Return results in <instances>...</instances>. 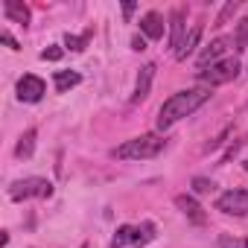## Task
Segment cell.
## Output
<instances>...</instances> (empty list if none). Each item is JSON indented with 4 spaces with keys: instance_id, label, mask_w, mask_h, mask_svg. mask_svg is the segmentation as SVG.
I'll list each match as a JSON object with an SVG mask.
<instances>
[{
    "instance_id": "52a82bcc",
    "label": "cell",
    "mask_w": 248,
    "mask_h": 248,
    "mask_svg": "<svg viewBox=\"0 0 248 248\" xmlns=\"http://www.w3.org/2000/svg\"><path fill=\"white\" fill-rule=\"evenodd\" d=\"M187 38V24H184V9L181 6H175L172 12H170V50L175 53L178 47H181V41Z\"/></svg>"
},
{
    "instance_id": "8fae6325",
    "label": "cell",
    "mask_w": 248,
    "mask_h": 248,
    "mask_svg": "<svg viewBox=\"0 0 248 248\" xmlns=\"http://www.w3.org/2000/svg\"><path fill=\"white\" fill-rule=\"evenodd\" d=\"M140 32H143V38H149V41L164 38V18H161L158 12H146V15L140 18Z\"/></svg>"
},
{
    "instance_id": "7402d4cb",
    "label": "cell",
    "mask_w": 248,
    "mask_h": 248,
    "mask_svg": "<svg viewBox=\"0 0 248 248\" xmlns=\"http://www.w3.org/2000/svg\"><path fill=\"white\" fill-rule=\"evenodd\" d=\"M219 248H245V242H239L231 233H219Z\"/></svg>"
},
{
    "instance_id": "5bb4252c",
    "label": "cell",
    "mask_w": 248,
    "mask_h": 248,
    "mask_svg": "<svg viewBox=\"0 0 248 248\" xmlns=\"http://www.w3.org/2000/svg\"><path fill=\"white\" fill-rule=\"evenodd\" d=\"M35 138H38V132H35V129H27V132L18 138V146H15V158H21V161L32 158V152H35Z\"/></svg>"
},
{
    "instance_id": "ffe728a7",
    "label": "cell",
    "mask_w": 248,
    "mask_h": 248,
    "mask_svg": "<svg viewBox=\"0 0 248 248\" xmlns=\"http://www.w3.org/2000/svg\"><path fill=\"white\" fill-rule=\"evenodd\" d=\"M236 9H239V0H228V3L222 6V12H219V18H216V24H213V27H225V24L233 18V12H236Z\"/></svg>"
},
{
    "instance_id": "e0dca14e",
    "label": "cell",
    "mask_w": 248,
    "mask_h": 248,
    "mask_svg": "<svg viewBox=\"0 0 248 248\" xmlns=\"http://www.w3.org/2000/svg\"><path fill=\"white\" fill-rule=\"evenodd\" d=\"M91 38H93V30H85L82 35H70V32H67V35H64V47H67L70 53H82V50L91 44Z\"/></svg>"
},
{
    "instance_id": "4316f807",
    "label": "cell",
    "mask_w": 248,
    "mask_h": 248,
    "mask_svg": "<svg viewBox=\"0 0 248 248\" xmlns=\"http://www.w3.org/2000/svg\"><path fill=\"white\" fill-rule=\"evenodd\" d=\"M132 50L143 53V50H146V38H143V35H135V38H132Z\"/></svg>"
},
{
    "instance_id": "7a4b0ae2",
    "label": "cell",
    "mask_w": 248,
    "mask_h": 248,
    "mask_svg": "<svg viewBox=\"0 0 248 248\" xmlns=\"http://www.w3.org/2000/svg\"><path fill=\"white\" fill-rule=\"evenodd\" d=\"M167 149V138L161 135H140V138H132L126 143H120L111 155L117 161H146V158H155Z\"/></svg>"
},
{
    "instance_id": "9a60e30c",
    "label": "cell",
    "mask_w": 248,
    "mask_h": 248,
    "mask_svg": "<svg viewBox=\"0 0 248 248\" xmlns=\"http://www.w3.org/2000/svg\"><path fill=\"white\" fill-rule=\"evenodd\" d=\"M158 236V228H155V222H140V225H135V236H132V245H138V248H143V245H149L152 239Z\"/></svg>"
},
{
    "instance_id": "4dcf8cb0",
    "label": "cell",
    "mask_w": 248,
    "mask_h": 248,
    "mask_svg": "<svg viewBox=\"0 0 248 248\" xmlns=\"http://www.w3.org/2000/svg\"><path fill=\"white\" fill-rule=\"evenodd\" d=\"M79 248H88V245H79Z\"/></svg>"
},
{
    "instance_id": "7c38bea8",
    "label": "cell",
    "mask_w": 248,
    "mask_h": 248,
    "mask_svg": "<svg viewBox=\"0 0 248 248\" xmlns=\"http://www.w3.org/2000/svg\"><path fill=\"white\" fill-rule=\"evenodd\" d=\"M199 38H202V24H196V27L187 32V38H184V41H181V47L175 50V59H178V62H184L187 56H193V53H196V47H199Z\"/></svg>"
},
{
    "instance_id": "4fadbf2b",
    "label": "cell",
    "mask_w": 248,
    "mask_h": 248,
    "mask_svg": "<svg viewBox=\"0 0 248 248\" xmlns=\"http://www.w3.org/2000/svg\"><path fill=\"white\" fill-rule=\"evenodd\" d=\"M3 12H6V18L9 21H15V24H21V27H27L30 24V6H24V3H18V0H6L3 3Z\"/></svg>"
},
{
    "instance_id": "d6986e66",
    "label": "cell",
    "mask_w": 248,
    "mask_h": 248,
    "mask_svg": "<svg viewBox=\"0 0 248 248\" xmlns=\"http://www.w3.org/2000/svg\"><path fill=\"white\" fill-rule=\"evenodd\" d=\"M132 236H135V225H120L114 239H111V248H123V245H132Z\"/></svg>"
},
{
    "instance_id": "8992f818",
    "label": "cell",
    "mask_w": 248,
    "mask_h": 248,
    "mask_svg": "<svg viewBox=\"0 0 248 248\" xmlns=\"http://www.w3.org/2000/svg\"><path fill=\"white\" fill-rule=\"evenodd\" d=\"M44 93H47L44 79H38V76H32V73H27V76L18 79V99H21V102H41Z\"/></svg>"
},
{
    "instance_id": "ba28073f",
    "label": "cell",
    "mask_w": 248,
    "mask_h": 248,
    "mask_svg": "<svg viewBox=\"0 0 248 248\" xmlns=\"http://www.w3.org/2000/svg\"><path fill=\"white\" fill-rule=\"evenodd\" d=\"M228 44H231L228 38H216V41H210V44L202 50V56H199V70H204V67H210V64L222 62V56H225Z\"/></svg>"
},
{
    "instance_id": "2e32d148",
    "label": "cell",
    "mask_w": 248,
    "mask_h": 248,
    "mask_svg": "<svg viewBox=\"0 0 248 248\" xmlns=\"http://www.w3.org/2000/svg\"><path fill=\"white\" fill-rule=\"evenodd\" d=\"M53 82H56V91H59V93H67L70 88H76V85L82 82V76H79L76 70H59Z\"/></svg>"
},
{
    "instance_id": "cb8c5ba5",
    "label": "cell",
    "mask_w": 248,
    "mask_h": 248,
    "mask_svg": "<svg viewBox=\"0 0 248 248\" xmlns=\"http://www.w3.org/2000/svg\"><path fill=\"white\" fill-rule=\"evenodd\" d=\"M228 135H231V129H225V132H222L219 138H213V140H210V143L204 146V152H216V149H219V146L225 143V138H228Z\"/></svg>"
},
{
    "instance_id": "9c48e42d",
    "label": "cell",
    "mask_w": 248,
    "mask_h": 248,
    "mask_svg": "<svg viewBox=\"0 0 248 248\" xmlns=\"http://www.w3.org/2000/svg\"><path fill=\"white\" fill-rule=\"evenodd\" d=\"M175 207L193 222V225H204L207 222V216H204V210H202V204L193 199V196H175Z\"/></svg>"
},
{
    "instance_id": "603a6c76",
    "label": "cell",
    "mask_w": 248,
    "mask_h": 248,
    "mask_svg": "<svg viewBox=\"0 0 248 248\" xmlns=\"http://www.w3.org/2000/svg\"><path fill=\"white\" fill-rule=\"evenodd\" d=\"M62 56H64V50H62V47H56V44H53V47H47V50H41V59H44V62H59Z\"/></svg>"
},
{
    "instance_id": "3957f363",
    "label": "cell",
    "mask_w": 248,
    "mask_h": 248,
    "mask_svg": "<svg viewBox=\"0 0 248 248\" xmlns=\"http://www.w3.org/2000/svg\"><path fill=\"white\" fill-rule=\"evenodd\" d=\"M239 70H242V67H239L236 59H222V62H216V64L199 70L196 79H199V85H204V88H216V85H228V82H233V79L239 76Z\"/></svg>"
},
{
    "instance_id": "f546056e",
    "label": "cell",
    "mask_w": 248,
    "mask_h": 248,
    "mask_svg": "<svg viewBox=\"0 0 248 248\" xmlns=\"http://www.w3.org/2000/svg\"><path fill=\"white\" fill-rule=\"evenodd\" d=\"M245 248H248V239H245Z\"/></svg>"
},
{
    "instance_id": "83f0119b",
    "label": "cell",
    "mask_w": 248,
    "mask_h": 248,
    "mask_svg": "<svg viewBox=\"0 0 248 248\" xmlns=\"http://www.w3.org/2000/svg\"><path fill=\"white\" fill-rule=\"evenodd\" d=\"M123 15L132 18V15H135V3H123Z\"/></svg>"
},
{
    "instance_id": "5b68a950",
    "label": "cell",
    "mask_w": 248,
    "mask_h": 248,
    "mask_svg": "<svg viewBox=\"0 0 248 248\" xmlns=\"http://www.w3.org/2000/svg\"><path fill=\"white\" fill-rule=\"evenodd\" d=\"M216 210L228 216H245L248 213V190H228L216 199Z\"/></svg>"
},
{
    "instance_id": "d4e9b609",
    "label": "cell",
    "mask_w": 248,
    "mask_h": 248,
    "mask_svg": "<svg viewBox=\"0 0 248 248\" xmlns=\"http://www.w3.org/2000/svg\"><path fill=\"white\" fill-rule=\"evenodd\" d=\"M242 143H245V140H236V143H231V146H228V152L222 155V164H228V161H231V158H233V155L242 149Z\"/></svg>"
},
{
    "instance_id": "484cf974",
    "label": "cell",
    "mask_w": 248,
    "mask_h": 248,
    "mask_svg": "<svg viewBox=\"0 0 248 248\" xmlns=\"http://www.w3.org/2000/svg\"><path fill=\"white\" fill-rule=\"evenodd\" d=\"M0 41H3V44H6L9 50H21V47H18V41H15V38H12V35L6 32V30H3V32H0Z\"/></svg>"
},
{
    "instance_id": "f1b7e54d",
    "label": "cell",
    "mask_w": 248,
    "mask_h": 248,
    "mask_svg": "<svg viewBox=\"0 0 248 248\" xmlns=\"http://www.w3.org/2000/svg\"><path fill=\"white\" fill-rule=\"evenodd\" d=\"M245 172H248V161H245Z\"/></svg>"
},
{
    "instance_id": "30bf717a",
    "label": "cell",
    "mask_w": 248,
    "mask_h": 248,
    "mask_svg": "<svg viewBox=\"0 0 248 248\" xmlns=\"http://www.w3.org/2000/svg\"><path fill=\"white\" fill-rule=\"evenodd\" d=\"M152 79H155V64H143L140 73H138V82H135V93H132V102H143L152 91Z\"/></svg>"
},
{
    "instance_id": "ac0fdd59",
    "label": "cell",
    "mask_w": 248,
    "mask_h": 248,
    "mask_svg": "<svg viewBox=\"0 0 248 248\" xmlns=\"http://www.w3.org/2000/svg\"><path fill=\"white\" fill-rule=\"evenodd\" d=\"M233 50H236V53H245V50H248V18H239V21H236Z\"/></svg>"
},
{
    "instance_id": "44dd1931",
    "label": "cell",
    "mask_w": 248,
    "mask_h": 248,
    "mask_svg": "<svg viewBox=\"0 0 248 248\" xmlns=\"http://www.w3.org/2000/svg\"><path fill=\"white\" fill-rule=\"evenodd\" d=\"M213 190H216V184H213L210 178H193V193L207 196V193H213Z\"/></svg>"
},
{
    "instance_id": "6da1fadb",
    "label": "cell",
    "mask_w": 248,
    "mask_h": 248,
    "mask_svg": "<svg viewBox=\"0 0 248 248\" xmlns=\"http://www.w3.org/2000/svg\"><path fill=\"white\" fill-rule=\"evenodd\" d=\"M210 96H213V88L196 85V88L178 91V93H172L170 99H164V105H161V111H158V120H155L158 132H167V129H172V126H175L178 120H184V117L196 114V111H199Z\"/></svg>"
},
{
    "instance_id": "277c9868",
    "label": "cell",
    "mask_w": 248,
    "mask_h": 248,
    "mask_svg": "<svg viewBox=\"0 0 248 248\" xmlns=\"http://www.w3.org/2000/svg\"><path fill=\"white\" fill-rule=\"evenodd\" d=\"M50 199L53 196V184L44 178H21L9 187V199L12 202H24V199Z\"/></svg>"
}]
</instances>
